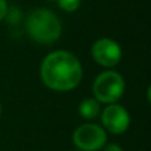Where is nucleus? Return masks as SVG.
<instances>
[{"label": "nucleus", "mask_w": 151, "mask_h": 151, "mask_svg": "<svg viewBox=\"0 0 151 151\" xmlns=\"http://www.w3.org/2000/svg\"><path fill=\"white\" fill-rule=\"evenodd\" d=\"M40 76L45 86L56 91H68L77 88L82 80V66L73 53L56 50L42 60Z\"/></svg>", "instance_id": "nucleus-1"}, {"label": "nucleus", "mask_w": 151, "mask_h": 151, "mask_svg": "<svg viewBox=\"0 0 151 151\" xmlns=\"http://www.w3.org/2000/svg\"><path fill=\"white\" fill-rule=\"evenodd\" d=\"M25 28L33 41L50 45L61 36V23L56 13L47 8H37L28 15Z\"/></svg>", "instance_id": "nucleus-2"}, {"label": "nucleus", "mask_w": 151, "mask_h": 151, "mask_svg": "<svg viewBox=\"0 0 151 151\" xmlns=\"http://www.w3.org/2000/svg\"><path fill=\"white\" fill-rule=\"evenodd\" d=\"M93 93L101 104H115L125 93V80L118 72H102L94 80Z\"/></svg>", "instance_id": "nucleus-3"}, {"label": "nucleus", "mask_w": 151, "mask_h": 151, "mask_svg": "<svg viewBox=\"0 0 151 151\" xmlns=\"http://www.w3.org/2000/svg\"><path fill=\"white\" fill-rule=\"evenodd\" d=\"M106 141L105 129L94 123L81 125L73 133V142L81 151H98L106 145Z\"/></svg>", "instance_id": "nucleus-4"}, {"label": "nucleus", "mask_w": 151, "mask_h": 151, "mask_svg": "<svg viewBox=\"0 0 151 151\" xmlns=\"http://www.w3.org/2000/svg\"><path fill=\"white\" fill-rule=\"evenodd\" d=\"M91 56L98 65L113 68L122 58V49L119 44L113 39H98L91 47Z\"/></svg>", "instance_id": "nucleus-5"}, {"label": "nucleus", "mask_w": 151, "mask_h": 151, "mask_svg": "<svg viewBox=\"0 0 151 151\" xmlns=\"http://www.w3.org/2000/svg\"><path fill=\"white\" fill-rule=\"evenodd\" d=\"M102 125L111 134H122L130 126V115L123 106L110 104L104 109L101 115Z\"/></svg>", "instance_id": "nucleus-6"}, {"label": "nucleus", "mask_w": 151, "mask_h": 151, "mask_svg": "<svg viewBox=\"0 0 151 151\" xmlns=\"http://www.w3.org/2000/svg\"><path fill=\"white\" fill-rule=\"evenodd\" d=\"M78 113L85 119H94L99 114V102L96 98H86L78 106Z\"/></svg>", "instance_id": "nucleus-7"}, {"label": "nucleus", "mask_w": 151, "mask_h": 151, "mask_svg": "<svg viewBox=\"0 0 151 151\" xmlns=\"http://www.w3.org/2000/svg\"><path fill=\"white\" fill-rule=\"evenodd\" d=\"M57 1L60 8L65 12H74L81 4V0H57Z\"/></svg>", "instance_id": "nucleus-8"}, {"label": "nucleus", "mask_w": 151, "mask_h": 151, "mask_svg": "<svg viewBox=\"0 0 151 151\" xmlns=\"http://www.w3.org/2000/svg\"><path fill=\"white\" fill-rule=\"evenodd\" d=\"M7 13H8L7 0H0V21L7 17Z\"/></svg>", "instance_id": "nucleus-9"}, {"label": "nucleus", "mask_w": 151, "mask_h": 151, "mask_svg": "<svg viewBox=\"0 0 151 151\" xmlns=\"http://www.w3.org/2000/svg\"><path fill=\"white\" fill-rule=\"evenodd\" d=\"M104 151H123V150H122V147L118 146V145H115V143H109L106 147H105Z\"/></svg>", "instance_id": "nucleus-10"}, {"label": "nucleus", "mask_w": 151, "mask_h": 151, "mask_svg": "<svg viewBox=\"0 0 151 151\" xmlns=\"http://www.w3.org/2000/svg\"><path fill=\"white\" fill-rule=\"evenodd\" d=\"M147 98H149V102L151 104V85L149 86V90H147Z\"/></svg>", "instance_id": "nucleus-11"}, {"label": "nucleus", "mask_w": 151, "mask_h": 151, "mask_svg": "<svg viewBox=\"0 0 151 151\" xmlns=\"http://www.w3.org/2000/svg\"><path fill=\"white\" fill-rule=\"evenodd\" d=\"M1 111H3V107H1V104H0V117H1Z\"/></svg>", "instance_id": "nucleus-12"}, {"label": "nucleus", "mask_w": 151, "mask_h": 151, "mask_svg": "<svg viewBox=\"0 0 151 151\" xmlns=\"http://www.w3.org/2000/svg\"><path fill=\"white\" fill-rule=\"evenodd\" d=\"M47 1H55V0H47Z\"/></svg>", "instance_id": "nucleus-13"}]
</instances>
